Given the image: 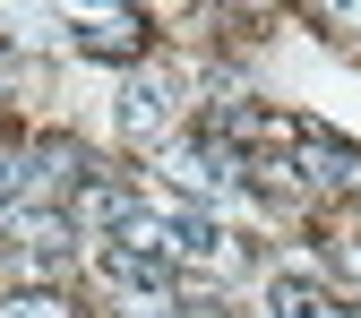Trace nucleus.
Here are the masks:
<instances>
[{
  "instance_id": "obj_1",
  "label": "nucleus",
  "mask_w": 361,
  "mask_h": 318,
  "mask_svg": "<svg viewBox=\"0 0 361 318\" xmlns=\"http://www.w3.org/2000/svg\"><path fill=\"white\" fill-rule=\"evenodd\" d=\"M121 129H129L138 147H172V86H164L155 69L121 86Z\"/></svg>"
},
{
  "instance_id": "obj_2",
  "label": "nucleus",
  "mask_w": 361,
  "mask_h": 318,
  "mask_svg": "<svg viewBox=\"0 0 361 318\" xmlns=\"http://www.w3.org/2000/svg\"><path fill=\"white\" fill-rule=\"evenodd\" d=\"M293 172L310 181V190H327V198H353V190H361V155L336 147V138H301V147H293Z\"/></svg>"
},
{
  "instance_id": "obj_3",
  "label": "nucleus",
  "mask_w": 361,
  "mask_h": 318,
  "mask_svg": "<svg viewBox=\"0 0 361 318\" xmlns=\"http://www.w3.org/2000/svg\"><path fill=\"white\" fill-rule=\"evenodd\" d=\"M69 26H78V43H95V61H138V43H147V26L129 9H86Z\"/></svg>"
},
{
  "instance_id": "obj_4",
  "label": "nucleus",
  "mask_w": 361,
  "mask_h": 318,
  "mask_svg": "<svg viewBox=\"0 0 361 318\" xmlns=\"http://www.w3.org/2000/svg\"><path fill=\"white\" fill-rule=\"evenodd\" d=\"M276 318H353V310L327 301V293H310L301 276H284V284H276Z\"/></svg>"
},
{
  "instance_id": "obj_5",
  "label": "nucleus",
  "mask_w": 361,
  "mask_h": 318,
  "mask_svg": "<svg viewBox=\"0 0 361 318\" xmlns=\"http://www.w3.org/2000/svg\"><path fill=\"white\" fill-rule=\"evenodd\" d=\"M0 318H78L61 293H0Z\"/></svg>"
},
{
  "instance_id": "obj_6",
  "label": "nucleus",
  "mask_w": 361,
  "mask_h": 318,
  "mask_svg": "<svg viewBox=\"0 0 361 318\" xmlns=\"http://www.w3.org/2000/svg\"><path fill=\"white\" fill-rule=\"evenodd\" d=\"M26 198H18V155H0V224H9Z\"/></svg>"
},
{
  "instance_id": "obj_7",
  "label": "nucleus",
  "mask_w": 361,
  "mask_h": 318,
  "mask_svg": "<svg viewBox=\"0 0 361 318\" xmlns=\"http://www.w3.org/2000/svg\"><path fill=\"white\" fill-rule=\"evenodd\" d=\"M180 318H224V310H180Z\"/></svg>"
},
{
  "instance_id": "obj_8",
  "label": "nucleus",
  "mask_w": 361,
  "mask_h": 318,
  "mask_svg": "<svg viewBox=\"0 0 361 318\" xmlns=\"http://www.w3.org/2000/svg\"><path fill=\"white\" fill-rule=\"evenodd\" d=\"M353 267H361V250H353Z\"/></svg>"
}]
</instances>
